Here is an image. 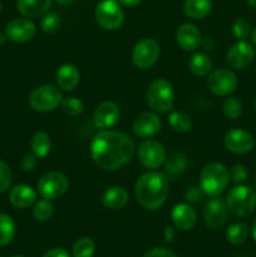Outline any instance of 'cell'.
<instances>
[{
  "label": "cell",
  "mask_w": 256,
  "mask_h": 257,
  "mask_svg": "<svg viewBox=\"0 0 256 257\" xmlns=\"http://www.w3.org/2000/svg\"><path fill=\"white\" fill-rule=\"evenodd\" d=\"M135 148V142L130 136L114 131H102L90 143V156L103 171H115L130 162Z\"/></svg>",
  "instance_id": "1"
},
{
  "label": "cell",
  "mask_w": 256,
  "mask_h": 257,
  "mask_svg": "<svg viewBox=\"0 0 256 257\" xmlns=\"http://www.w3.org/2000/svg\"><path fill=\"white\" fill-rule=\"evenodd\" d=\"M136 198L143 208L158 210L166 202L170 193L168 177L162 172L152 171L141 176L136 182Z\"/></svg>",
  "instance_id": "2"
},
{
  "label": "cell",
  "mask_w": 256,
  "mask_h": 257,
  "mask_svg": "<svg viewBox=\"0 0 256 257\" xmlns=\"http://www.w3.org/2000/svg\"><path fill=\"white\" fill-rule=\"evenodd\" d=\"M228 182H230V172L222 163H208L201 172L200 187L205 195L211 197L221 195L227 188Z\"/></svg>",
  "instance_id": "3"
},
{
  "label": "cell",
  "mask_w": 256,
  "mask_h": 257,
  "mask_svg": "<svg viewBox=\"0 0 256 257\" xmlns=\"http://www.w3.org/2000/svg\"><path fill=\"white\" fill-rule=\"evenodd\" d=\"M226 206L232 215L238 217L250 216L256 208L255 191L248 186H235L226 196Z\"/></svg>",
  "instance_id": "4"
},
{
  "label": "cell",
  "mask_w": 256,
  "mask_h": 257,
  "mask_svg": "<svg viewBox=\"0 0 256 257\" xmlns=\"http://www.w3.org/2000/svg\"><path fill=\"white\" fill-rule=\"evenodd\" d=\"M175 102L173 85L167 79H157L147 90V103L156 113H167L172 109Z\"/></svg>",
  "instance_id": "5"
},
{
  "label": "cell",
  "mask_w": 256,
  "mask_h": 257,
  "mask_svg": "<svg viewBox=\"0 0 256 257\" xmlns=\"http://www.w3.org/2000/svg\"><path fill=\"white\" fill-rule=\"evenodd\" d=\"M94 17L103 29L115 30L123 24L124 13L117 0H102L95 7Z\"/></svg>",
  "instance_id": "6"
},
{
  "label": "cell",
  "mask_w": 256,
  "mask_h": 257,
  "mask_svg": "<svg viewBox=\"0 0 256 257\" xmlns=\"http://www.w3.org/2000/svg\"><path fill=\"white\" fill-rule=\"evenodd\" d=\"M62 92L52 84L35 88L29 97V104L37 112H50L62 103Z\"/></svg>",
  "instance_id": "7"
},
{
  "label": "cell",
  "mask_w": 256,
  "mask_h": 257,
  "mask_svg": "<svg viewBox=\"0 0 256 257\" xmlns=\"http://www.w3.org/2000/svg\"><path fill=\"white\" fill-rule=\"evenodd\" d=\"M69 188V181L60 172H48L38 181V192L45 200H57Z\"/></svg>",
  "instance_id": "8"
},
{
  "label": "cell",
  "mask_w": 256,
  "mask_h": 257,
  "mask_svg": "<svg viewBox=\"0 0 256 257\" xmlns=\"http://www.w3.org/2000/svg\"><path fill=\"white\" fill-rule=\"evenodd\" d=\"M138 160L147 170H157L167 160V153L162 143L156 140H147L138 147Z\"/></svg>",
  "instance_id": "9"
},
{
  "label": "cell",
  "mask_w": 256,
  "mask_h": 257,
  "mask_svg": "<svg viewBox=\"0 0 256 257\" xmlns=\"http://www.w3.org/2000/svg\"><path fill=\"white\" fill-rule=\"evenodd\" d=\"M160 45L156 40L151 39V38L141 39L133 48V64L140 69H148L153 64H156V62L160 58Z\"/></svg>",
  "instance_id": "10"
},
{
  "label": "cell",
  "mask_w": 256,
  "mask_h": 257,
  "mask_svg": "<svg viewBox=\"0 0 256 257\" xmlns=\"http://www.w3.org/2000/svg\"><path fill=\"white\" fill-rule=\"evenodd\" d=\"M237 77L230 69H216L207 78V87L211 93L220 97H226L237 89Z\"/></svg>",
  "instance_id": "11"
},
{
  "label": "cell",
  "mask_w": 256,
  "mask_h": 257,
  "mask_svg": "<svg viewBox=\"0 0 256 257\" xmlns=\"http://www.w3.org/2000/svg\"><path fill=\"white\" fill-rule=\"evenodd\" d=\"M255 58V49L250 43L245 40H238L236 44L228 49L226 54V62L233 69H243L252 63Z\"/></svg>",
  "instance_id": "12"
},
{
  "label": "cell",
  "mask_w": 256,
  "mask_h": 257,
  "mask_svg": "<svg viewBox=\"0 0 256 257\" xmlns=\"http://www.w3.org/2000/svg\"><path fill=\"white\" fill-rule=\"evenodd\" d=\"M223 143L230 152L236 155H245L255 147V138L247 131L236 128L226 133Z\"/></svg>",
  "instance_id": "13"
},
{
  "label": "cell",
  "mask_w": 256,
  "mask_h": 257,
  "mask_svg": "<svg viewBox=\"0 0 256 257\" xmlns=\"http://www.w3.org/2000/svg\"><path fill=\"white\" fill-rule=\"evenodd\" d=\"M37 33V27L28 18H17L10 20L5 27V35L14 43L29 42Z\"/></svg>",
  "instance_id": "14"
},
{
  "label": "cell",
  "mask_w": 256,
  "mask_h": 257,
  "mask_svg": "<svg viewBox=\"0 0 256 257\" xmlns=\"http://www.w3.org/2000/svg\"><path fill=\"white\" fill-rule=\"evenodd\" d=\"M203 218H205L206 226L211 230H220L227 222V206L221 198H213L208 201L205 207V212H203Z\"/></svg>",
  "instance_id": "15"
},
{
  "label": "cell",
  "mask_w": 256,
  "mask_h": 257,
  "mask_svg": "<svg viewBox=\"0 0 256 257\" xmlns=\"http://www.w3.org/2000/svg\"><path fill=\"white\" fill-rule=\"evenodd\" d=\"M162 127L160 117L152 112H142L133 120V132L142 138L153 137L157 135Z\"/></svg>",
  "instance_id": "16"
},
{
  "label": "cell",
  "mask_w": 256,
  "mask_h": 257,
  "mask_svg": "<svg viewBox=\"0 0 256 257\" xmlns=\"http://www.w3.org/2000/svg\"><path fill=\"white\" fill-rule=\"evenodd\" d=\"M119 118V108L114 102H103L93 113V122L97 128L105 130L117 123Z\"/></svg>",
  "instance_id": "17"
},
{
  "label": "cell",
  "mask_w": 256,
  "mask_h": 257,
  "mask_svg": "<svg viewBox=\"0 0 256 257\" xmlns=\"http://www.w3.org/2000/svg\"><path fill=\"white\" fill-rule=\"evenodd\" d=\"M176 40L183 50L193 52L201 45L202 37H201L200 29L196 25L186 23L178 28L177 33H176Z\"/></svg>",
  "instance_id": "18"
},
{
  "label": "cell",
  "mask_w": 256,
  "mask_h": 257,
  "mask_svg": "<svg viewBox=\"0 0 256 257\" xmlns=\"http://www.w3.org/2000/svg\"><path fill=\"white\" fill-rule=\"evenodd\" d=\"M171 218L172 222L178 230L188 231L195 227L196 221H197V215L192 206L188 203H178L173 207L171 212Z\"/></svg>",
  "instance_id": "19"
},
{
  "label": "cell",
  "mask_w": 256,
  "mask_h": 257,
  "mask_svg": "<svg viewBox=\"0 0 256 257\" xmlns=\"http://www.w3.org/2000/svg\"><path fill=\"white\" fill-rule=\"evenodd\" d=\"M37 192L28 185H18L12 188L9 193V201L14 207L28 208L35 203Z\"/></svg>",
  "instance_id": "20"
},
{
  "label": "cell",
  "mask_w": 256,
  "mask_h": 257,
  "mask_svg": "<svg viewBox=\"0 0 256 257\" xmlns=\"http://www.w3.org/2000/svg\"><path fill=\"white\" fill-rule=\"evenodd\" d=\"M79 70L73 64H63L57 70V83L60 89L70 92L79 83Z\"/></svg>",
  "instance_id": "21"
},
{
  "label": "cell",
  "mask_w": 256,
  "mask_h": 257,
  "mask_svg": "<svg viewBox=\"0 0 256 257\" xmlns=\"http://www.w3.org/2000/svg\"><path fill=\"white\" fill-rule=\"evenodd\" d=\"M52 0H17V7L20 14L25 18L43 17L49 9Z\"/></svg>",
  "instance_id": "22"
},
{
  "label": "cell",
  "mask_w": 256,
  "mask_h": 257,
  "mask_svg": "<svg viewBox=\"0 0 256 257\" xmlns=\"http://www.w3.org/2000/svg\"><path fill=\"white\" fill-rule=\"evenodd\" d=\"M128 192L120 186H113L104 192L102 202L109 210H120L128 203Z\"/></svg>",
  "instance_id": "23"
},
{
  "label": "cell",
  "mask_w": 256,
  "mask_h": 257,
  "mask_svg": "<svg viewBox=\"0 0 256 257\" xmlns=\"http://www.w3.org/2000/svg\"><path fill=\"white\" fill-rule=\"evenodd\" d=\"M212 9L211 0H186L183 12L191 19H203Z\"/></svg>",
  "instance_id": "24"
},
{
  "label": "cell",
  "mask_w": 256,
  "mask_h": 257,
  "mask_svg": "<svg viewBox=\"0 0 256 257\" xmlns=\"http://www.w3.org/2000/svg\"><path fill=\"white\" fill-rule=\"evenodd\" d=\"M30 148H32L33 155L37 158L47 157L52 150V141H50L49 135L42 131L34 133L30 141Z\"/></svg>",
  "instance_id": "25"
},
{
  "label": "cell",
  "mask_w": 256,
  "mask_h": 257,
  "mask_svg": "<svg viewBox=\"0 0 256 257\" xmlns=\"http://www.w3.org/2000/svg\"><path fill=\"white\" fill-rule=\"evenodd\" d=\"M188 68L197 77H205L212 69V60L205 53H196L190 58Z\"/></svg>",
  "instance_id": "26"
},
{
  "label": "cell",
  "mask_w": 256,
  "mask_h": 257,
  "mask_svg": "<svg viewBox=\"0 0 256 257\" xmlns=\"http://www.w3.org/2000/svg\"><path fill=\"white\" fill-rule=\"evenodd\" d=\"M250 233V228L246 223L236 222L232 223L226 231V240L232 245H241L245 242Z\"/></svg>",
  "instance_id": "27"
},
{
  "label": "cell",
  "mask_w": 256,
  "mask_h": 257,
  "mask_svg": "<svg viewBox=\"0 0 256 257\" xmlns=\"http://www.w3.org/2000/svg\"><path fill=\"white\" fill-rule=\"evenodd\" d=\"M17 231L14 220L10 216L0 213V246H5L13 241Z\"/></svg>",
  "instance_id": "28"
},
{
  "label": "cell",
  "mask_w": 256,
  "mask_h": 257,
  "mask_svg": "<svg viewBox=\"0 0 256 257\" xmlns=\"http://www.w3.org/2000/svg\"><path fill=\"white\" fill-rule=\"evenodd\" d=\"M168 124L175 132L186 133L192 128V119L185 112H173L168 117Z\"/></svg>",
  "instance_id": "29"
},
{
  "label": "cell",
  "mask_w": 256,
  "mask_h": 257,
  "mask_svg": "<svg viewBox=\"0 0 256 257\" xmlns=\"http://www.w3.org/2000/svg\"><path fill=\"white\" fill-rule=\"evenodd\" d=\"M95 245L89 237H82L73 246V257H93Z\"/></svg>",
  "instance_id": "30"
},
{
  "label": "cell",
  "mask_w": 256,
  "mask_h": 257,
  "mask_svg": "<svg viewBox=\"0 0 256 257\" xmlns=\"http://www.w3.org/2000/svg\"><path fill=\"white\" fill-rule=\"evenodd\" d=\"M54 212V207H53L52 202L49 200H43L35 202L34 207H33V216L35 220L38 221H48L53 216Z\"/></svg>",
  "instance_id": "31"
},
{
  "label": "cell",
  "mask_w": 256,
  "mask_h": 257,
  "mask_svg": "<svg viewBox=\"0 0 256 257\" xmlns=\"http://www.w3.org/2000/svg\"><path fill=\"white\" fill-rule=\"evenodd\" d=\"M62 20L57 13H45L40 20V27L42 30L47 34H54L60 29Z\"/></svg>",
  "instance_id": "32"
},
{
  "label": "cell",
  "mask_w": 256,
  "mask_h": 257,
  "mask_svg": "<svg viewBox=\"0 0 256 257\" xmlns=\"http://www.w3.org/2000/svg\"><path fill=\"white\" fill-rule=\"evenodd\" d=\"M242 103L237 98H226L225 102L222 104V112L230 119H237L241 114H242Z\"/></svg>",
  "instance_id": "33"
},
{
  "label": "cell",
  "mask_w": 256,
  "mask_h": 257,
  "mask_svg": "<svg viewBox=\"0 0 256 257\" xmlns=\"http://www.w3.org/2000/svg\"><path fill=\"white\" fill-rule=\"evenodd\" d=\"M60 105H62L63 112L68 115H72V117L80 114V113L83 112V108H84L82 100L78 99V98L75 97H70V98H67V99H63L62 103H60Z\"/></svg>",
  "instance_id": "34"
},
{
  "label": "cell",
  "mask_w": 256,
  "mask_h": 257,
  "mask_svg": "<svg viewBox=\"0 0 256 257\" xmlns=\"http://www.w3.org/2000/svg\"><path fill=\"white\" fill-rule=\"evenodd\" d=\"M13 182V173L9 166L0 160V193L5 192L10 188Z\"/></svg>",
  "instance_id": "35"
},
{
  "label": "cell",
  "mask_w": 256,
  "mask_h": 257,
  "mask_svg": "<svg viewBox=\"0 0 256 257\" xmlns=\"http://www.w3.org/2000/svg\"><path fill=\"white\" fill-rule=\"evenodd\" d=\"M232 34L237 40H245L250 35V23L246 19H237L232 24Z\"/></svg>",
  "instance_id": "36"
},
{
  "label": "cell",
  "mask_w": 256,
  "mask_h": 257,
  "mask_svg": "<svg viewBox=\"0 0 256 257\" xmlns=\"http://www.w3.org/2000/svg\"><path fill=\"white\" fill-rule=\"evenodd\" d=\"M186 166V160L181 153H175L172 157L168 160V162L166 163V170L171 173H177L180 171H182Z\"/></svg>",
  "instance_id": "37"
},
{
  "label": "cell",
  "mask_w": 256,
  "mask_h": 257,
  "mask_svg": "<svg viewBox=\"0 0 256 257\" xmlns=\"http://www.w3.org/2000/svg\"><path fill=\"white\" fill-rule=\"evenodd\" d=\"M228 172H230V181H232L233 183H238V185L245 182L248 177L247 170L242 165H235Z\"/></svg>",
  "instance_id": "38"
},
{
  "label": "cell",
  "mask_w": 256,
  "mask_h": 257,
  "mask_svg": "<svg viewBox=\"0 0 256 257\" xmlns=\"http://www.w3.org/2000/svg\"><path fill=\"white\" fill-rule=\"evenodd\" d=\"M143 257H177L172 251L167 250V248H162V247H157V248H152L151 251L145 253Z\"/></svg>",
  "instance_id": "39"
},
{
  "label": "cell",
  "mask_w": 256,
  "mask_h": 257,
  "mask_svg": "<svg viewBox=\"0 0 256 257\" xmlns=\"http://www.w3.org/2000/svg\"><path fill=\"white\" fill-rule=\"evenodd\" d=\"M203 195H205V193L201 190V187H191L190 190L187 191V193H186V198H187V201H190V202H198V201L202 200Z\"/></svg>",
  "instance_id": "40"
},
{
  "label": "cell",
  "mask_w": 256,
  "mask_h": 257,
  "mask_svg": "<svg viewBox=\"0 0 256 257\" xmlns=\"http://www.w3.org/2000/svg\"><path fill=\"white\" fill-rule=\"evenodd\" d=\"M20 166L24 171H32L34 170L35 166H37V157L34 155H27L23 157Z\"/></svg>",
  "instance_id": "41"
},
{
  "label": "cell",
  "mask_w": 256,
  "mask_h": 257,
  "mask_svg": "<svg viewBox=\"0 0 256 257\" xmlns=\"http://www.w3.org/2000/svg\"><path fill=\"white\" fill-rule=\"evenodd\" d=\"M43 257H69V255H68V252L64 250V248L55 247L48 251V252Z\"/></svg>",
  "instance_id": "42"
},
{
  "label": "cell",
  "mask_w": 256,
  "mask_h": 257,
  "mask_svg": "<svg viewBox=\"0 0 256 257\" xmlns=\"http://www.w3.org/2000/svg\"><path fill=\"white\" fill-rule=\"evenodd\" d=\"M117 2L119 3L120 5H124V7L135 8V7H137V5L140 4L142 0H117Z\"/></svg>",
  "instance_id": "43"
},
{
  "label": "cell",
  "mask_w": 256,
  "mask_h": 257,
  "mask_svg": "<svg viewBox=\"0 0 256 257\" xmlns=\"http://www.w3.org/2000/svg\"><path fill=\"white\" fill-rule=\"evenodd\" d=\"M166 241L168 242H172L173 237H175V233H173V230L171 227H166Z\"/></svg>",
  "instance_id": "44"
},
{
  "label": "cell",
  "mask_w": 256,
  "mask_h": 257,
  "mask_svg": "<svg viewBox=\"0 0 256 257\" xmlns=\"http://www.w3.org/2000/svg\"><path fill=\"white\" fill-rule=\"evenodd\" d=\"M201 45L205 48L206 50H212L213 49V42L211 39H206L201 42Z\"/></svg>",
  "instance_id": "45"
},
{
  "label": "cell",
  "mask_w": 256,
  "mask_h": 257,
  "mask_svg": "<svg viewBox=\"0 0 256 257\" xmlns=\"http://www.w3.org/2000/svg\"><path fill=\"white\" fill-rule=\"evenodd\" d=\"M251 235H252L253 241L256 242V221L252 223V227H251Z\"/></svg>",
  "instance_id": "46"
},
{
  "label": "cell",
  "mask_w": 256,
  "mask_h": 257,
  "mask_svg": "<svg viewBox=\"0 0 256 257\" xmlns=\"http://www.w3.org/2000/svg\"><path fill=\"white\" fill-rule=\"evenodd\" d=\"M57 3H59V4L62 5H68V4H72V3H74L75 0H55Z\"/></svg>",
  "instance_id": "47"
},
{
  "label": "cell",
  "mask_w": 256,
  "mask_h": 257,
  "mask_svg": "<svg viewBox=\"0 0 256 257\" xmlns=\"http://www.w3.org/2000/svg\"><path fill=\"white\" fill-rule=\"evenodd\" d=\"M251 40H252L253 44L256 45V28L252 30V33H251Z\"/></svg>",
  "instance_id": "48"
},
{
  "label": "cell",
  "mask_w": 256,
  "mask_h": 257,
  "mask_svg": "<svg viewBox=\"0 0 256 257\" xmlns=\"http://www.w3.org/2000/svg\"><path fill=\"white\" fill-rule=\"evenodd\" d=\"M246 2H247V4L250 5L251 8H255L256 9V0H246Z\"/></svg>",
  "instance_id": "49"
},
{
  "label": "cell",
  "mask_w": 256,
  "mask_h": 257,
  "mask_svg": "<svg viewBox=\"0 0 256 257\" xmlns=\"http://www.w3.org/2000/svg\"><path fill=\"white\" fill-rule=\"evenodd\" d=\"M12 257H24V256H20V255H17V256H12Z\"/></svg>",
  "instance_id": "50"
},
{
  "label": "cell",
  "mask_w": 256,
  "mask_h": 257,
  "mask_svg": "<svg viewBox=\"0 0 256 257\" xmlns=\"http://www.w3.org/2000/svg\"><path fill=\"white\" fill-rule=\"evenodd\" d=\"M0 12H2V2H0Z\"/></svg>",
  "instance_id": "51"
},
{
  "label": "cell",
  "mask_w": 256,
  "mask_h": 257,
  "mask_svg": "<svg viewBox=\"0 0 256 257\" xmlns=\"http://www.w3.org/2000/svg\"><path fill=\"white\" fill-rule=\"evenodd\" d=\"M255 109H256V98H255Z\"/></svg>",
  "instance_id": "52"
},
{
  "label": "cell",
  "mask_w": 256,
  "mask_h": 257,
  "mask_svg": "<svg viewBox=\"0 0 256 257\" xmlns=\"http://www.w3.org/2000/svg\"><path fill=\"white\" fill-rule=\"evenodd\" d=\"M255 186H256V177H255Z\"/></svg>",
  "instance_id": "53"
}]
</instances>
